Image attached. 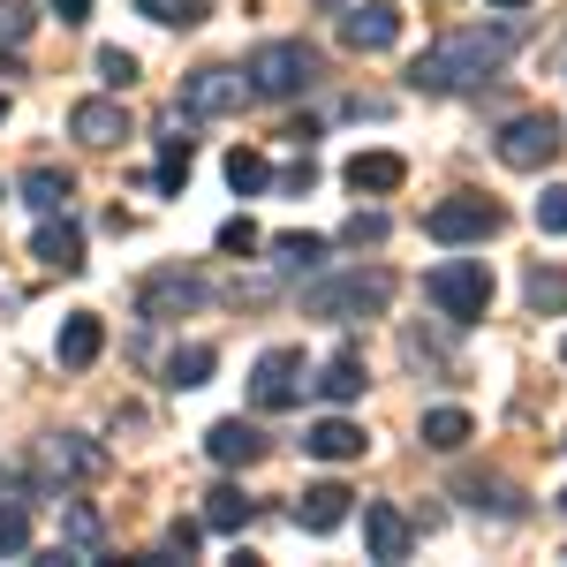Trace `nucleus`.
<instances>
[{
  "label": "nucleus",
  "mask_w": 567,
  "mask_h": 567,
  "mask_svg": "<svg viewBox=\"0 0 567 567\" xmlns=\"http://www.w3.org/2000/svg\"><path fill=\"white\" fill-rule=\"evenodd\" d=\"M515 45H523V8H499V16L462 23V31H446L439 45H424L416 69H409V84L416 91H470L484 76H499Z\"/></svg>",
  "instance_id": "obj_1"
},
{
  "label": "nucleus",
  "mask_w": 567,
  "mask_h": 567,
  "mask_svg": "<svg viewBox=\"0 0 567 567\" xmlns=\"http://www.w3.org/2000/svg\"><path fill=\"white\" fill-rule=\"evenodd\" d=\"M318 84V45L303 39H265L250 53V91L258 99H296V91Z\"/></svg>",
  "instance_id": "obj_2"
},
{
  "label": "nucleus",
  "mask_w": 567,
  "mask_h": 567,
  "mask_svg": "<svg viewBox=\"0 0 567 567\" xmlns=\"http://www.w3.org/2000/svg\"><path fill=\"white\" fill-rule=\"evenodd\" d=\"M393 303V272H341V280H326V288H310L303 310L310 318H379Z\"/></svg>",
  "instance_id": "obj_3"
},
{
  "label": "nucleus",
  "mask_w": 567,
  "mask_h": 567,
  "mask_svg": "<svg viewBox=\"0 0 567 567\" xmlns=\"http://www.w3.org/2000/svg\"><path fill=\"white\" fill-rule=\"evenodd\" d=\"M560 114H515L507 130H499V167H515V175H545L553 159H560Z\"/></svg>",
  "instance_id": "obj_4"
},
{
  "label": "nucleus",
  "mask_w": 567,
  "mask_h": 567,
  "mask_svg": "<svg viewBox=\"0 0 567 567\" xmlns=\"http://www.w3.org/2000/svg\"><path fill=\"white\" fill-rule=\"evenodd\" d=\"M424 288H432V303L446 310V318H462V326L492 310V272H484V258H446Z\"/></svg>",
  "instance_id": "obj_5"
},
{
  "label": "nucleus",
  "mask_w": 567,
  "mask_h": 567,
  "mask_svg": "<svg viewBox=\"0 0 567 567\" xmlns=\"http://www.w3.org/2000/svg\"><path fill=\"white\" fill-rule=\"evenodd\" d=\"M499 205L492 197H446V205H432L424 213V235L432 243H446V250H462V243H484V235H499Z\"/></svg>",
  "instance_id": "obj_6"
},
{
  "label": "nucleus",
  "mask_w": 567,
  "mask_h": 567,
  "mask_svg": "<svg viewBox=\"0 0 567 567\" xmlns=\"http://www.w3.org/2000/svg\"><path fill=\"white\" fill-rule=\"evenodd\" d=\"M243 99H258L250 91V69H189L182 76V114H243Z\"/></svg>",
  "instance_id": "obj_7"
},
{
  "label": "nucleus",
  "mask_w": 567,
  "mask_h": 567,
  "mask_svg": "<svg viewBox=\"0 0 567 567\" xmlns=\"http://www.w3.org/2000/svg\"><path fill=\"white\" fill-rule=\"evenodd\" d=\"M250 401H258V409H296V401H303V355L265 349L258 371H250Z\"/></svg>",
  "instance_id": "obj_8"
},
{
  "label": "nucleus",
  "mask_w": 567,
  "mask_h": 567,
  "mask_svg": "<svg viewBox=\"0 0 567 567\" xmlns=\"http://www.w3.org/2000/svg\"><path fill=\"white\" fill-rule=\"evenodd\" d=\"M393 39H401V8H393V0H349V8H341V45L386 53Z\"/></svg>",
  "instance_id": "obj_9"
},
{
  "label": "nucleus",
  "mask_w": 567,
  "mask_h": 567,
  "mask_svg": "<svg viewBox=\"0 0 567 567\" xmlns=\"http://www.w3.org/2000/svg\"><path fill=\"white\" fill-rule=\"evenodd\" d=\"M61 560H76V567L106 560V523H99L91 499H61Z\"/></svg>",
  "instance_id": "obj_10"
},
{
  "label": "nucleus",
  "mask_w": 567,
  "mask_h": 567,
  "mask_svg": "<svg viewBox=\"0 0 567 567\" xmlns=\"http://www.w3.org/2000/svg\"><path fill=\"white\" fill-rule=\"evenodd\" d=\"M69 130L84 136L91 152H114V144L130 136V114H122V99H76V106H69Z\"/></svg>",
  "instance_id": "obj_11"
},
{
  "label": "nucleus",
  "mask_w": 567,
  "mask_h": 567,
  "mask_svg": "<svg viewBox=\"0 0 567 567\" xmlns=\"http://www.w3.org/2000/svg\"><path fill=\"white\" fill-rule=\"evenodd\" d=\"M205 454H213L219 470H250V462L265 454V432H258V424H243V416H219L213 432H205Z\"/></svg>",
  "instance_id": "obj_12"
},
{
  "label": "nucleus",
  "mask_w": 567,
  "mask_h": 567,
  "mask_svg": "<svg viewBox=\"0 0 567 567\" xmlns=\"http://www.w3.org/2000/svg\"><path fill=\"white\" fill-rule=\"evenodd\" d=\"M31 258L53 265V272H84V227H76L69 213H53L39 227V243H31Z\"/></svg>",
  "instance_id": "obj_13"
},
{
  "label": "nucleus",
  "mask_w": 567,
  "mask_h": 567,
  "mask_svg": "<svg viewBox=\"0 0 567 567\" xmlns=\"http://www.w3.org/2000/svg\"><path fill=\"white\" fill-rule=\"evenodd\" d=\"M45 470H53V477H99V470H106V446L84 439V432H53L45 439Z\"/></svg>",
  "instance_id": "obj_14"
},
{
  "label": "nucleus",
  "mask_w": 567,
  "mask_h": 567,
  "mask_svg": "<svg viewBox=\"0 0 567 567\" xmlns=\"http://www.w3.org/2000/svg\"><path fill=\"white\" fill-rule=\"evenodd\" d=\"M363 545H371L379 567L409 560V515H401V507H363Z\"/></svg>",
  "instance_id": "obj_15"
},
{
  "label": "nucleus",
  "mask_w": 567,
  "mask_h": 567,
  "mask_svg": "<svg viewBox=\"0 0 567 567\" xmlns=\"http://www.w3.org/2000/svg\"><path fill=\"white\" fill-rule=\"evenodd\" d=\"M341 523H349V484H310L296 499V529H310V537H326Z\"/></svg>",
  "instance_id": "obj_16"
},
{
  "label": "nucleus",
  "mask_w": 567,
  "mask_h": 567,
  "mask_svg": "<svg viewBox=\"0 0 567 567\" xmlns=\"http://www.w3.org/2000/svg\"><path fill=\"white\" fill-rule=\"evenodd\" d=\"M303 446L318 454V462H355L371 439H363V424H349V416H318V424L303 432Z\"/></svg>",
  "instance_id": "obj_17"
},
{
  "label": "nucleus",
  "mask_w": 567,
  "mask_h": 567,
  "mask_svg": "<svg viewBox=\"0 0 567 567\" xmlns=\"http://www.w3.org/2000/svg\"><path fill=\"white\" fill-rule=\"evenodd\" d=\"M401 182H409L401 152H355L349 159V189L355 197H386V189H401Z\"/></svg>",
  "instance_id": "obj_18"
},
{
  "label": "nucleus",
  "mask_w": 567,
  "mask_h": 567,
  "mask_svg": "<svg viewBox=\"0 0 567 567\" xmlns=\"http://www.w3.org/2000/svg\"><path fill=\"white\" fill-rule=\"evenodd\" d=\"M205 296H213V288H205L197 272H159V280L144 288V310H152V318H167V310H205Z\"/></svg>",
  "instance_id": "obj_19"
},
{
  "label": "nucleus",
  "mask_w": 567,
  "mask_h": 567,
  "mask_svg": "<svg viewBox=\"0 0 567 567\" xmlns=\"http://www.w3.org/2000/svg\"><path fill=\"white\" fill-rule=\"evenodd\" d=\"M99 349H106L99 310H69V326H61V363H69V371H84V363H99Z\"/></svg>",
  "instance_id": "obj_20"
},
{
  "label": "nucleus",
  "mask_w": 567,
  "mask_h": 567,
  "mask_svg": "<svg viewBox=\"0 0 567 567\" xmlns=\"http://www.w3.org/2000/svg\"><path fill=\"white\" fill-rule=\"evenodd\" d=\"M310 386H318V401H333V409H349L355 393H363V355H355V349L326 355V371H318Z\"/></svg>",
  "instance_id": "obj_21"
},
{
  "label": "nucleus",
  "mask_w": 567,
  "mask_h": 567,
  "mask_svg": "<svg viewBox=\"0 0 567 567\" xmlns=\"http://www.w3.org/2000/svg\"><path fill=\"white\" fill-rule=\"evenodd\" d=\"M470 432H477V424H470V409H424V446H432V454H462V446H470Z\"/></svg>",
  "instance_id": "obj_22"
},
{
  "label": "nucleus",
  "mask_w": 567,
  "mask_h": 567,
  "mask_svg": "<svg viewBox=\"0 0 567 567\" xmlns=\"http://www.w3.org/2000/svg\"><path fill=\"white\" fill-rule=\"evenodd\" d=\"M69 197H76V182L69 175H53V167H31V175H23V205H31V213H69Z\"/></svg>",
  "instance_id": "obj_23"
},
{
  "label": "nucleus",
  "mask_w": 567,
  "mask_h": 567,
  "mask_svg": "<svg viewBox=\"0 0 567 567\" xmlns=\"http://www.w3.org/2000/svg\"><path fill=\"white\" fill-rule=\"evenodd\" d=\"M213 363H219V355H213V341H182V349L167 355V386H175V393L205 386V379H213Z\"/></svg>",
  "instance_id": "obj_24"
},
{
  "label": "nucleus",
  "mask_w": 567,
  "mask_h": 567,
  "mask_svg": "<svg viewBox=\"0 0 567 567\" xmlns=\"http://www.w3.org/2000/svg\"><path fill=\"white\" fill-rule=\"evenodd\" d=\"M243 523H250V492H235V484H219V492H205V529H219V537H235Z\"/></svg>",
  "instance_id": "obj_25"
},
{
  "label": "nucleus",
  "mask_w": 567,
  "mask_h": 567,
  "mask_svg": "<svg viewBox=\"0 0 567 567\" xmlns=\"http://www.w3.org/2000/svg\"><path fill=\"white\" fill-rule=\"evenodd\" d=\"M136 16H152V23H167V31H197V23L213 16V0H136Z\"/></svg>",
  "instance_id": "obj_26"
},
{
  "label": "nucleus",
  "mask_w": 567,
  "mask_h": 567,
  "mask_svg": "<svg viewBox=\"0 0 567 567\" xmlns=\"http://www.w3.org/2000/svg\"><path fill=\"white\" fill-rule=\"evenodd\" d=\"M265 182H272L265 152H227V189H235V197H258Z\"/></svg>",
  "instance_id": "obj_27"
},
{
  "label": "nucleus",
  "mask_w": 567,
  "mask_h": 567,
  "mask_svg": "<svg viewBox=\"0 0 567 567\" xmlns=\"http://www.w3.org/2000/svg\"><path fill=\"white\" fill-rule=\"evenodd\" d=\"M462 499H470V507H492V515H523L515 484H499V477H470V484H462Z\"/></svg>",
  "instance_id": "obj_28"
},
{
  "label": "nucleus",
  "mask_w": 567,
  "mask_h": 567,
  "mask_svg": "<svg viewBox=\"0 0 567 567\" xmlns=\"http://www.w3.org/2000/svg\"><path fill=\"white\" fill-rule=\"evenodd\" d=\"M189 159H197V152H189V136H167V144H159V189H182V182H189Z\"/></svg>",
  "instance_id": "obj_29"
},
{
  "label": "nucleus",
  "mask_w": 567,
  "mask_h": 567,
  "mask_svg": "<svg viewBox=\"0 0 567 567\" xmlns=\"http://www.w3.org/2000/svg\"><path fill=\"white\" fill-rule=\"evenodd\" d=\"M529 310H553V318H560L567 310V272H545V265H537V272H529Z\"/></svg>",
  "instance_id": "obj_30"
},
{
  "label": "nucleus",
  "mask_w": 567,
  "mask_h": 567,
  "mask_svg": "<svg viewBox=\"0 0 567 567\" xmlns=\"http://www.w3.org/2000/svg\"><path fill=\"white\" fill-rule=\"evenodd\" d=\"M39 31V8L31 0H0V45H23Z\"/></svg>",
  "instance_id": "obj_31"
},
{
  "label": "nucleus",
  "mask_w": 567,
  "mask_h": 567,
  "mask_svg": "<svg viewBox=\"0 0 567 567\" xmlns=\"http://www.w3.org/2000/svg\"><path fill=\"white\" fill-rule=\"evenodd\" d=\"M99 76H106V91H130V84H136V53H122V45H99Z\"/></svg>",
  "instance_id": "obj_32"
},
{
  "label": "nucleus",
  "mask_w": 567,
  "mask_h": 567,
  "mask_svg": "<svg viewBox=\"0 0 567 567\" xmlns=\"http://www.w3.org/2000/svg\"><path fill=\"white\" fill-rule=\"evenodd\" d=\"M341 243H349V250H379V243H386V213H355L349 227H341Z\"/></svg>",
  "instance_id": "obj_33"
},
{
  "label": "nucleus",
  "mask_w": 567,
  "mask_h": 567,
  "mask_svg": "<svg viewBox=\"0 0 567 567\" xmlns=\"http://www.w3.org/2000/svg\"><path fill=\"white\" fill-rule=\"evenodd\" d=\"M272 250H280V265H296V272H303V265H318V258H326V243H318V235H280Z\"/></svg>",
  "instance_id": "obj_34"
},
{
  "label": "nucleus",
  "mask_w": 567,
  "mask_h": 567,
  "mask_svg": "<svg viewBox=\"0 0 567 567\" xmlns=\"http://www.w3.org/2000/svg\"><path fill=\"white\" fill-rule=\"evenodd\" d=\"M537 227H545V235H567V182H553V189L537 197Z\"/></svg>",
  "instance_id": "obj_35"
},
{
  "label": "nucleus",
  "mask_w": 567,
  "mask_h": 567,
  "mask_svg": "<svg viewBox=\"0 0 567 567\" xmlns=\"http://www.w3.org/2000/svg\"><path fill=\"white\" fill-rule=\"evenodd\" d=\"M31 545V515L23 507H0V553H23Z\"/></svg>",
  "instance_id": "obj_36"
},
{
  "label": "nucleus",
  "mask_w": 567,
  "mask_h": 567,
  "mask_svg": "<svg viewBox=\"0 0 567 567\" xmlns=\"http://www.w3.org/2000/svg\"><path fill=\"white\" fill-rule=\"evenodd\" d=\"M219 250H227V258L258 250V227H250V219H227V227H219Z\"/></svg>",
  "instance_id": "obj_37"
},
{
  "label": "nucleus",
  "mask_w": 567,
  "mask_h": 567,
  "mask_svg": "<svg viewBox=\"0 0 567 567\" xmlns=\"http://www.w3.org/2000/svg\"><path fill=\"white\" fill-rule=\"evenodd\" d=\"M280 182H288V189H296V197H303L310 182H318V167H310V159H296V167H288V175H280Z\"/></svg>",
  "instance_id": "obj_38"
},
{
  "label": "nucleus",
  "mask_w": 567,
  "mask_h": 567,
  "mask_svg": "<svg viewBox=\"0 0 567 567\" xmlns=\"http://www.w3.org/2000/svg\"><path fill=\"white\" fill-rule=\"evenodd\" d=\"M45 8H53L61 23H84V8H91V0H45Z\"/></svg>",
  "instance_id": "obj_39"
},
{
  "label": "nucleus",
  "mask_w": 567,
  "mask_h": 567,
  "mask_svg": "<svg viewBox=\"0 0 567 567\" xmlns=\"http://www.w3.org/2000/svg\"><path fill=\"white\" fill-rule=\"evenodd\" d=\"M492 8H529V0H492Z\"/></svg>",
  "instance_id": "obj_40"
},
{
  "label": "nucleus",
  "mask_w": 567,
  "mask_h": 567,
  "mask_svg": "<svg viewBox=\"0 0 567 567\" xmlns=\"http://www.w3.org/2000/svg\"><path fill=\"white\" fill-rule=\"evenodd\" d=\"M0 122H8V91H0Z\"/></svg>",
  "instance_id": "obj_41"
},
{
  "label": "nucleus",
  "mask_w": 567,
  "mask_h": 567,
  "mask_svg": "<svg viewBox=\"0 0 567 567\" xmlns=\"http://www.w3.org/2000/svg\"><path fill=\"white\" fill-rule=\"evenodd\" d=\"M318 8H341V0H318Z\"/></svg>",
  "instance_id": "obj_42"
},
{
  "label": "nucleus",
  "mask_w": 567,
  "mask_h": 567,
  "mask_svg": "<svg viewBox=\"0 0 567 567\" xmlns=\"http://www.w3.org/2000/svg\"><path fill=\"white\" fill-rule=\"evenodd\" d=\"M560 515H567V492H560Z\"/></svg>",
  "instance_id": "obj_43"
},
{
  "label": "nucleus",
  "mask_w": 567,
  "mask_h": 567,
  "mask_svg": "<svg viewBox=\"0 0 567 567\" xmlns=\"http://www.w3.org/2000/svg\"><path fill=\"white\" fill-rule=\"evenodd\" d=\"M560 363H567V341H560Z\"/></svg>",
  "instance_id": "obj_44"
}]
</instances>
